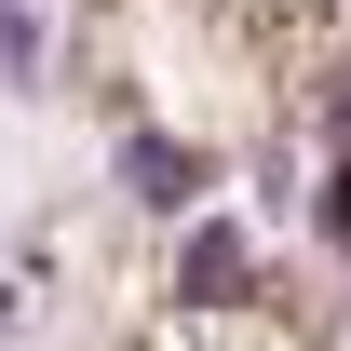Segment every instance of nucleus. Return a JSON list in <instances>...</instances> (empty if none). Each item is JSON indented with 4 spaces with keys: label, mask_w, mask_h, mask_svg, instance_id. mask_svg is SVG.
Masks as SVG:
<instances>
[{
    "label": "nucleus",
    "mask_w": 351,
    "mask_h": 351,
    "mask_svg": "<svg viewBox=\"0 0 351 351\" xmlns=\"http://www.w3.org/2000/svg\"><path fill=\"white\" fill-rule=\"evenodd\" d=\"M243 284H257V243H243L230 217H189V230H176V311H230Z\"/></svg>",
    "instance_id": "nucleus-1"
},
{
    "label": "nucleus",
    "mask_w": 351,
    "mask_h": 351,
    "mask_svg": "<svg viewBox=\"0 0 351 351\" xmlns=\"http://www.w3.org/2000/svg\"><path fill=\"white\" fill-rule=\"evenodd\" d=\"M122 189L149 203V217L203 203V149H189V135H162V122H135V135H122Z\"/></svg>",
    "instance_id": "nucleus-2"
},
{
    "label": "nucleus",
    "mask_w": 351,
    "mask_h": 351,
    "mask_svg": "<svg viewBox=\"0 0 351 351\" xmlns=\"http://www.w3.org/2000/svg\"><path fill=\"white\" fill-rule=\"evenodd\" d=\"M0 82H41V0H0Z\"/></svg>",
    "instance_id": "nucleus-3"
},
{
    "label": "nucleus",
    "mask_w": 351,
    "mask_h": 351,
    "mask_svg": "<svg viewBox=\"0 0 351 351\" xmlns=\"http://www.w3.org/2000/svg\"><path fill=\"white\" fill-rule=\"evenodd\" d=\"M311 243H324V257H351V162L324 176V203H311Z\"/></svg>",
    "instance_id": "nucleus-4"
},
{
    "label": "nucleus",
    "mask_w": 351,
    "mask_h": 351,
    "mask_svg": "<svg viewBox=\"0 0 351 351\" xmlns=\"http://www.w3.org/2000/svg\"><path fill=\"white\" fill-rule=\"evenodd\" d=\"M0 324H14V284H0Z\"/></svg>",
    "instance_id": "nucleus-5"
}]
</instances>
